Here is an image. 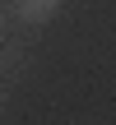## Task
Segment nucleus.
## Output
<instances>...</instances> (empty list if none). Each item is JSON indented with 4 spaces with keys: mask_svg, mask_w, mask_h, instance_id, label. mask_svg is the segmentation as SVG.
<instances>
[{
    "mask_svg": "<svg viewBox=\"0 0 116 125\" xmlns=\"http://www.w3.org/2000/svg\"><path fill=\"white\" fill-rule=\"evenodd\" d=\"M60 5L65 0H14V14H19V23H51L56 14H60Z\"/></svg>",
    "mask_w": 116,
    "mask_h": 125,
    "instance_id": "obj_1",
    "label": "nucleus"
},
{
    "mask_svg": "<svg viewBox=\"0 0 116 125\" xmlns=\"http://www.w3.org/2000/svg\"><path fill=\"white\" fill-rule=\"evenodd\" d=\"M0 111H5V88H0Z\"/></svg>",
    "mask_w": 116,
    "mask_h": 125,
    "instance_id": "obj_2",
    "label": "nucleus"
}]
</instances>
